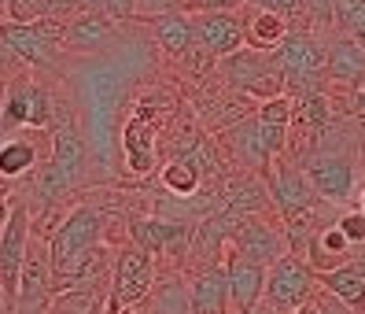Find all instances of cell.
Masks as SVG:
<instances>
[{"mask_svg":"<svg viewBox=\"0 0 365 314\" xmlns=\"http://www.w3.org/2000/svg\"><path fill=\"white\" fill-rule=\"evenodd\" d=\"M303 171L314 185V193L317 200H325V203H351L358 196V178H354V163L347 152H314L307 163H303Z\"/></svg>","mask_w":365,"mask_h":314,"instance_id":"obj_10","label":"cell"},{"mask_svg":"<svg viewBox=\"0 0 365 314\" xmlns=\"http://www.w3.org/2000/svg\"><path fill=\"white\" fill-rule=\"evenodd\" d=\"M288 314H321V307H317V300H310V303L295 307V310H288Z\"/></svg>","mask_w":365,"mask_h":314,"instance_id":"obj_40","label":"cell"},{"mask_svg":"<svg viewBox=\"0 0 365 314\" xmlns=\"http://www.w3.org/2000/svg\"><path fill=\"white\" fill-rule=\"evenodd\" d=\"M332 4L336 0H307V19L310 26H336V15H332Z\"/></svg>","mask_w":365,"mask_h":314,"instance_id":"obj_34","label":"cell"},{"mask_svg":"<svg viewBox=\"0 0 365 314\" xmlns=\"http://www.w3.org/2000/svg\"><path fill=\"white\" fill-rule=\"evenodd\" d=\"M48 159L63 171V178H67L74 188L85 181V174H89V141H85V133L78 130V122L56 108V122H52V148H48Z\"/></svg>","mask_w":365,"mask_h":314,"instance_id":"obj_11","label":"cell"},{"mask_svg":"<svg viewBox=\"0 0 365 314\" xmlns=\"http://www.w3.org/2000/svg\"><path fill=\"white\" fill-rule=\"evenodd\" d=\"M251 8H269V11H281V15H307V0H247Z\"/></svg>","mask_w":365,"mask_h":314,"instance_id":"obj_36","label":"cell"},{"mask_svg":"<svg viewBox=\"0 0 365 314\" xmlns=\"http://www.w3.org/2000/svg\"><path fill=\"white\" fill-rule=\"evenodd\" d=\"M148 23H152L155 45H159L166 56L185 59L192 49H196V30H192V15H188V11H166V15L148 19Z\"/></svg>","mask_w":365,"mask_h":314,"instance_id":"obj_23","label":"cell"},{"mask_svg":"<svg viewBox=\"0 0 365 314\" xmlns=\"http://www.w3.org/2000/svg\"><path fill=\"white\" fill-rule=\"evenodd\" d=\"M103 229L107 215L93 203H78L52 229V270H56V296L71 292L81 281H93L103 266Z\"/></svg>","mask_w":365,"mask_h":314,"instance_id":"obj_1","label":"cell"},{"mask_svg":"<svg viewBox=\"0 0 365 314\" xmlns=\"http://www.w3.org/2000/svg\"><path fill=\"white\" fill-rule=\"evenodd\" d=\"M351 263L358 266V274L365 278V251H358V248H354V259H351Z\"/></svg>","mask_w":365,"mask_h":314,"instance_id":"obj_41","label":"cell"},{"mask_svg":"<svg viewBox=\"0 0 365 314\" xmlns=\"http://www.w3.org/2000/svg\"><path fill=\"white\" fill-rule=\"evenodd\" d=\"M188 310L192 314H225L229 310V274L225 263H203L188 281Z\"/></svg>","mask_w":365,"mask_h":314,"instance_id":"obj_17","label":"cell"},{"mask_svg":"<svg viewBox=\"0 0 365 314\" xmlns=\"http://www.w3.org/2000/svg\"><path fill=\"white\" fill-rule=\"evenodd\" d=\"M269 200L277 203V211L288 218L295 211H303V207H314L317 193H314L307 171H299V166H288L284 159H277V166L269 171Z\"/></svg>","mask_w":365,"mask_h":314,"instance_id":"obj_18","label":"cell"},{"mask_svg":"<svg viewBox=\"0 0 365 314\" xmlns=\"http://www.w3.org/2000/svg\"><path fill=\"white\" fill-rule=\"evenodd\" d=\"M0 37L15 49V56L26 63L30 71H56L63 59V19H37V23H0Z\"/></svg>","mask_w":365,"mask_h":314,"instance_id":"obj_5","label":"cell"},{"mask_svg":"<svg viewBox=\"0 0 365 314\" xmlns=\"http://www.w3.org/2000/svg\"><path fill=\"white\" fill-rule=\"evenodd\" d=\"M125 163L133 174H148L155 166V130H152V108H140L125 126Z\"/></svg>","mask_w":365,"mask_h":314,"instance_id":"obj_22","label":"cell"},{"mask_svg":"<svg viewBox=\"0 0 365 314\" xmlns=\"http://www.w3.org/2000/svg\"><path fill=\"white\" fill-rule=\"evenodd\" d=\"M299 126H307V133H321L329 126V96L325 93H307L303 100H295V118Z\"/></svg>","mask_w":365,"mask_h":314,"instance_id":"obj_27","label":"cell"},{"mask_svg":"<svg viewBox=\"0 0 365 314\" xmlns=\"http://www.w3.org/2000/svg\"><path fill=\"white\" fill-rule=\"evenodd\" d=\"M247 0H185L181 11L188 15H200V11H240Z\"/></svg>","mask_w":365,"mask_h":314,"instance_id":"obj_33","label":"cell"},{"mask_svg":"<svg viewBox=\"0 0 365 314\" xmlns=\"http://www.w3.org/2000/svg\"><path fill=\"white\" fill-rule=\"evenodd\" d=\"M48 15V0H8V19L11 23H37Z\"/></svg>","mask_w":365,"mask_h":314,"instance_id":"obj_30","label":"cell"},{"mask_svg":"<svg viewBox=\"0 0 365 314\" xmlns=\"http://www.w3.org/2000/svg\"><path fill=\"white\" fill-rule=\"evenodd\" d=\"M251 314H277V310H273V307H269V303H259V307H255V310H251Z\"/></svg>","mask_w":365,"mask_h":314,"instance_id":"obj_42","label":"cell"},{"mask_svg":"<svg viewBox=\"0 0 365 314\" xmlns=\"http://www.w3.org/2000/svg\"><path fill=\"white\" fill-rule=\"evenodd\" d=\"M118 45V23L96 11H78L63 23V49L71 56H103Z\"/></svg>","mask_w":365,"mask_h":314,"instance_id":"obj_12","label":"cell"},{"mask_svg":"<svg viewBox=\"0 0 365 314\" xmlns=\"http://www.w3.org/2000/svg\"><path fill=\"white\" fill-rule=\"evenodd\" d=\"M225 314H240V310H232V307H229V310H225Z\"/></svg>","mask_w":365,"mask_h":314,"instance_id":"obj_46","label":"cell"},{"mask_svg":"<svg viewBox=\"0 0 365 314\" xmlns=\"http://www.w3.org/2000/svg\"><path fill=\"white\" fill-rule=\"evenodd\" d=\"M288 15L281 11H269V8H251L244 15V45L251 49H262V52H273L281 41L288 37Z\"/></svg>","mask_w":365,"mask_h":314,"instance_id":"obj_24","label":"cell"},{"mask_svg":"<svg viewBox=\"0 0 365 314\" xmlns=\"http://www.w3.org/2000/svg\"><path fill=\"white\" fill-rule=\"evenodd\" d=\"M37 130H26V133H8L0 141V178L4 181H23L37 171V163L45 159L41 144L30 137Z\"/></svg>","mask_w":365,"mask_h":314,"instance_id":"obj_21","label":"cell"},{"mask_svg":"<svg viewBox=\"0 0 365 314\" xmlns=\"http://www.w3.org/2000/svg\"><path fill=\"white\" fill-rule=\"evenodd\" d=\"M130 240L148 248L152 255H185L192 244V226L185 218H133Z\"/></svg>","mask_w":365,"mask_h":314,"instance_id":"obj_16","label":"cell"},{"mask_svg":"<svg viewBox=\"0 0 365 314\" xmlns=\"http://www.w3.org/2000/svg\"><path fill=\"white\" fill-rule=\"evenodd\" d=\"M317 296V274L314 266L295 255V251H284L277 263L266 266V300L277 314H288L295 307H303Z\"/></svg>","mask_w":365,"mask_h":314,"instance_id":"obj_7","label":"cell"},{"mask_svg":"<svg viewBox=\"0 0 365 314\" xmlns=\"http://www.w3.org/2000/svg\"><path fill=\"white\" fill-rule=\"evenodd\" d=\"M181 4H185V0H181Z\"/></svg>","mask_w":365,"mask_h":314,"instance_id":"obj_47","label":"cell"},{"mask_svg":"<svg viewBox=\"0 0 365 314\" xmlns=\"http://www.w3.org/2000/svg\"><path fill=\"white\" fill-rule=\"evenodd\" d=\"M8 215H11V196L0 188V229H4V222H8Z\"/></svg>","mask_w":365,"mask_h":314,"instance_id":"obj_39","label":"cell"},{"mask_svg":"<svg viewBox=\"0 0 365 314\" xmlns=\"http://www.w3.org/2000/svg\"><path fill=\"white\" fill-rule=\"evenodd\" d=\"M307 263L314 266V274H329V270L343 266V263H351L354 259V244L347 240V233L336 226V222H325L317 229V233L310 237L307 244Z\"/></svg>","mask_w":365,"mask_h":314,"instance_id":"obj_19","label":"cell"},{"mask_svg":"<svg viewBox=\"0 0 365 314\" xmlns=\"http://www.w3.org/2000/svg\"><path fill=\"white\" fill-rule=\"evenodd\" d=\"M200 178L203 174L192 159H174V163L163 166V185H166L170 196H192L200 188Z\"/></svg>","mask_w":365,"mask_h":314,"instance_id":"obj_26","label":"cell"},{"mask_svg":"<svg viewBox=\"0 0 365 314\" xmlns=\"http://www.w3.org/2000/svg\"><path fill=\"white\" fill-rule=\"evenodd\" d=\"M34 237V215L30 203L23 196H11V215L0 229V296L4 307L15 310V296H19V274H23L26 263V248Z\"/></svg>","mask_w":365,"mask_h":314,"instance_id":"obj_6","label":"cell"},{"mask_svg":"<svg viewBox=\"0 0 365 314\" xmlns=\"http://www.w3.org/2000/svg\"><path fill=\"white\" fill-rule=\"evenodd\" d=\"M222 263H225V274H229V307L240 310V314H251L266 300V266L244 259L232 244H225Z\"/></svg>","mask_w":365,"mask_h":314,"instance_id":"obj_13","label":"cell"},{"mask_svg":"<svg viewBox=\"0 0 365 314\" xmlns=\"http://www.w3.org/2000/svg\"><path fill=\"white\" fill-rule=\"evenodd\" d=\"M56 108L59 103L34 74H19L0 89V130L4 137L19 130H52Z\"/></svg>","mask_w":365,"mask_h":314,"instance_id":"obj_2","label":"cell"},{"mask_svg":"<svg viewBox=\"0 0 365 314\" xmlns=\"http://www.w3.org/2000/svg\"><path fill=\"white\" fill-rule=\"evenodd\" d=\"M229 244H232L236 251H240L244 259L259 263V266L277 263V259H281L284 251H288L284 233H281V229H273L269 222H262L259 215H244L240 222H236V229H232Z\"/></svg>","mask_w":365,"mask_h":314,"instance_id":"obj_15","label":"cell"},{"mask_svg":"<svg viewBox=\"0 0 365 314\" xmlns=\"http://www.w3.org/2000/svg\"><path fill=\"white\" fill-rule=\"evenodd\" d=\"M229 148H232L236 163H244L247 171L269 174V163H277L281 152L288 148V126H273L259 115L244 118L229 130Z\"/></svg>","mask_w":365,"mask_h":314,"instance_id":"obj_8","label":"cell"},{"mask_svg":"<svg viewBox=\"0 0 365 314\" xmlns=\"http://www.w3.org/2000/svg\"><path fill=\"white\" fill-rule=\"evenodd\" d=\"M325 74L336 86H347V89H361L365 86V49L358 45L354 37L339 34L329 41V63H325Z\"/></svg>","mask_w":365,"mask_h":314,"instance_id":"obj_20","label":"cell"},{"mask_svg":"<svg viewBox=\"0 0 365 314\" xmlns=\"http://www.w3.org/2000/svg\"><path fill=\"white\" fill-rule=\"evenodd\" d=\"M317 285L325 292H332L336 300H343L347 307L365 310V278L358 274L354 263H343V266L329 270V274H317Z\"/></svg>","mask_w":365,"mask_h":314,"instance_id":"obj_25","label":"cell"},{"mask_svg":"<svg viewBox=\"0 0 365 314\" xmlns=\"http://www.w3.org/2000/svg\"><path fill=\"white\" fill-rule=\"evenodd\" d=\"M78 11H85L81 0H48V15L52 19H63V23H67L71 15H78Z\"/></svg>","mask_w":365,"mask_h":314,"instance_id":"obj_37","label":"cell"},{"mask_svg":"<svg viewBox=\"0 0 365 314\" xmlns=\"http://www.w3.org/2000/svg\"><path fill=\"white\" fill-rule=\"evenodd\" d=\"M347 37H354V41H358V45L365 49V8H361V15L354 19V23L347 26Z\"/></svg>","mask_w":365,"mask_h":314,"instance_id":"obj_38","label":"cell"},{"mask_svg":"<svg viewBox=\"0 0 365 314\" xmlns=\"http://www.w3.org/2000/svg\"><path fill=\"white\" fill-rule=\"evenodd\" d=\"M336 226L347 233V240H351L354 248H365V211H361V207H354V211H343V215L336 218Z\"/></svg>","mask_w":365,"mask_h":314,"instance_id":"obj_31","label":"cell"},{"mask_svg":"<svg viewBox=\"0 0 365 314\" xmlns=\"http://www.w3.org/2000/svg\"><path fill=\"white\" fill-rule=\"evenodd\" d=\"M259 118H266L273 126H292V118H295V96L292 93H277V96L262 100L259 103Z\"/></svg>","mask_w":365,"mask_h":314,"instance_id":"obj_28","label":"cell"},{"mask_svg":"<svg viewBox=\"0 0 365 314\" xmlns=\"http://www.w3.org/2000/svg\"><path fill=\"white\" fill-rule=\"evenodd\" d=\"M155 285V255L140 244H125L115 259V274H111V296H107V310L122 314V307L140 303Z\"/></svg>","mask_w":365,"mask_h":314,"instance_id":"obj_9","label":"cell"},{"mask_svg":"<svg viewBox=\"0 0 365 314\" xmlns=\"http://www.w3.org/2000/svg\"><path fill=\"white\" fill-rule=\"evenodd\" d=\"M19 74H30V67H26V63L15 56V49L8 45V41L0 37V78L11 81V78H19Z\"/></svg>","mask_w":365,"mask_h":314,"instance_id":"obj_32","label":"cell"},{"mask_svg":"<svg viewBox=\"0 0 365 314\" xmlns=\"http://www.w3.org/2000/svg\"><path fill=\"white\" fill-rule=\"evenodd\" d=\"M354 200H358V207H361V211H365V185L358 188V196H354Z\"/></svg>","mask_w":365,"mask_h":314,"instance_id":"obj_43","label":"cell"},{"mask_svg":"<svg viewBox=\"0 0 365 314\" xmlns=\"http://www.w3.org/2000/svg\"><path fill=\"white\" fill-rule=\"evenodd\" d=\"M218 74L229 89H236L240 96H251V100H269L277 93H284V74L277 67L273 52H262V49H236L229 56L218 59Z\"/></svg>","mask_w":365,"mask_h":314,"instance_id":"obj_3","label":"cell"},{"mask_svg":"<svg viewBox=\"0 0 365 314\" xmlns=\"http://www.w3.org/2000/svg\"><path fill=\"white\" fill-rule=\"evenodd\" d=\"M273 59L284 74V86L299 93H317V81L329 78V41H321V34L314 30H288V37L273 49Z\"/></svg>","mask_w":365,"mask_h":314,"instance_id":"obj_4","label":"cell"},{"mask_svg":"<svg viewBox=\"0 0 365 314\" xmlns=\"http://www.w3.org/2000/svg\"><path fill=\"white\" fill-rule=\"evenodd\" d=\"M8 19V0H0V23Z\"/></svg>","mask_w":365,"mask_h":314,"instance_id":"obj_44","label":"cell"},{"mask_svg":"<svg viewBox=\"0 0 365 314\" xmlns=\"http://www.w3.org/2000/svg\"><path fill=\"white\" fill-rule=\"evenodd\" d=\"M358 100H361V111H365V86L358 89Z\"/></svg>","mask_w":365,"mask_h":314,"instance_id":"obj_45","label":"cell"},{"mask_svg":"<svg viewBox=\"0 0 365 314\" xmlns=\"http://www.w3.org/2000/svg\"><path fill=\"white\" fill-rule=\"evenodd\" d=\"M85 11H96V15H107L115 23H130L137 19V0H81Z\"/></svg>","mask_w":365,"mask_h":314,"instance_id":"obj_29","label":"cell"},{"mask_svg":"<svg viewBox=\"0 0 365 314\" xmlns=\"http://www.w3.org/2000/svg\"><path fill=\"white\" fill-rule=\"evenodd\" d=\"M192 30H196V49H203L210 59H222L236 49H244L240 11H200L192 15Z\"/></svg>","mask_w":365,"mask_h":314,"instance_id":"obj_14","label":"cell"},{"mask_svg":"<svg viewBox=\"0 0 365 314\" xmlns=\"http://www.w3.org/2000/svg\"><path fill=\"white\" fill-rule=\"evenodd\" d=\"M166 11H181V0H137V19H155Z\"/></svg>","mask_w":365,"mask_h":314,"instance_id":"obj_35","label":"cell"}]
</instances>
